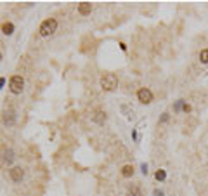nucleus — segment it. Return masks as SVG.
<instances>
[{"label": "nucleus", "instance_id": "obj_1", "mask_svg": "<svg viewBox=\"0 0 208 196\" xmlns=\"http://www.w3.org/2000/svg\"><path fill=\"white\" fill-rule=\"evenodd\" d=\"M55 30H57V21H55L54 17H49L45 21H42L38 31H40L42 36H49V35H54Z\"/></svg>", "mask_w": 208, "mask_h": 196}, {"label": "nucleus", "instance_id": "obj_2", "mask_svg": "<svg viewBox=\"0 0 208 196\" xmlns=\"http://www.w3.org/2000/svg\"><path fill=\"white\" fill-rule=\"evenodd\" d=\"M101 87H102V90H115L118 87V77L115 73H106L102 78H101Z\"/></svg>", "mask_w": 208, "mask_h": 196}, {"label": "nucleus", "instance_id": "obj_3", "mask_svg": "<svg viewBox=\"0 0 208 196\" xmlns=\"http://www.w3.org/2000/svg\"><path fill=\"white\" fill-rule=\"evenodd\" d=\"M9 89H11L12 94H21V92L24 90V78L21 77V75L11 77V80H9Z\"/></svg>", "mask_w": 208, "mask_h": 196}, {"label": "nucleus", "instance_id": "obj_4", "mask_svg": "<svg viewBox=\"0 0 208 196\" xmlns=\"http://www.w3.org/2000/svg\"><path fill=\"white\" fill-rule=\"evenodd\" d=\"M137 99L142 103V104H151L153 103V92L149 90V89L142 87V89L137 90Z\"/></svg>", "mask_w": 208, "mask_h": 196}, {"label": "nucleus", "instance_id": "obj_5", "mask_svg": "<svg viewBox=\"0 0 208 196\" xmlns=\"http://www.w3.org/2000/svg\"><path fill=\"white\" fill-rule=\"evenodd\" d=\"M2 122H4L7 127H12L14 122H16V111H14V109H5L4 115H2Z\"/></svg>", "mask_w": 208, "mask_h": 196}, {"label": "nucleus", "instance_id": "obj_6", "mask_svg": "<svg viewBox=\"0 0 208 196\" xmlns=\"http://www.w3.org/2000/svg\"><path fill=\"white\" fill-rule=\"evenodd\" d=\"M9 175H11V179H12L14 182H21L23 177H24V170L21 167H12L9 170Z\"/></svg>", "mask_w": 208, "mask_h": 196}, {"label": "nucleus", "instance_id": "obj_7", "mask_svg": "<svg viewBox=\"0 0 208 196\" xmlns=\"http://www.w3.org/2000/svg\"><path fill=\"white\" fill-rule=\"evenodd\" d=\"M78 12L82 16H89L92 12V4L90 2H80L78 4Z\"/></svg>", "mask_w": 208, "mask_h": 196}, {"label": "nucleus", "instance_id": "obj_8", "mask_svg": "<svg viewBox=\"0 0 208 196\" xmlns=\"http://www.w3.org/2000/svg\"><path fill=\"white\" fill-rule=\"evenodd\" d=\"M92 120H94L96 123H99V125H102L104 122H106V111H102V109H96Z\"/></svg>", "mask_w": 208, "mask_h": 196}, {"label": "nucleus", "instance_id": "obj_9", "mask_svg": "<svg viewBox=\"0 0 208 196\" xmlns=\"http://www.w3.org/2000/svg\"><path fill=\"white\" fill-rule=\"evenodd\" d=\"M2 33H4V35H12L14 33V24L12 23H4V24H2Z\"/></svg>", "mask_w": 208, "mask_h": 196}, {"label": "nucleus", "instance_id": "obj_10", "mask_svg": "<svg viewBox=\"0 0 208 196\" xmlns=\"http://www.w3.org/2000/svg\"><path fill=\"white\" fill-rule=\"evenodd\" d=\"M4 161H5L7 165H11L14 161V151L12 149H5V151H4Z\"/></svg>", "mask_w": 208, "mask_h": 196}, {"label": "nucleus", "instance_id": "obj_11", "mask_svg": "<svg viewBox=\"0 0 208 196\" xmlns=\"http://www.w3.org/2000/svg\"><path fill=\"white\" fill-rule=\"evenodd\" d=\"M121 175L123 177H132L134 175V167L132 165H123L121 167Z\"/></svg>", "mask_w": 208, "mask_h": 196}, {"label": "nucleus", "instance_id": "obj_12", "mask_svg": "<svg viewBox=\"0 0 208 196\" xmlns=\"http://www.w3.org/2000/svg\"><path fill=\"white\" fill-rule=\"evenodd\" d=\"M154 177H156V181H159V182H163L166 179V172L165 170H161V168H159V170H156V174H154Z\"/></svg>", "mask_w": 208, "mask_h": 196}, {"label": "nucleus", "instance_id": "obj_13", "mask_svg": "<svg viewBox=\"0 0 208 196\" xmlns=\"http://www.w3.org/2000/svg\"><path fill=\"white\" fill-rule=\"evenodd\" d=\"M200 59H201V63L208 64V49H203L200 52Z\"/></svg>", "mask_w": 208, "mask_h": 196}, {"label": "nucleus", "instance_id": "obj_14", "mask_svg": "<svg viewBox=\"0 0 208 196\" xmlns=\"http://www.w3.org/2000/svg\"><path fill=\"white\" fill-rule=\"evenodd\" d=\"M182 108H184V101H177V103H175V106H173V111L179 113Z\"/></svg>", "mask_w": 208, "mask_h": 196}, {"label": "nucleus", "instance_id": "obj_15", "mask_svg": "<svg viewBox=\"0 0 208 196\" xmlns=\"http://www.w3.org/2000/svg\"><path fill=\"white\" fill-rule=\"evenodd\" d=\"M130 196H140L139 188H130Z\"/></svg>", "mask_w": 208, "mask_h": 196}, {"label": "nucleus", "instance_id": "obj_16", "mask_svg": "<svg viewBox=\"0 0 208 196\" xmlns=\"http://www.w3.org/2000/svg\"><path fill=\"white\" fill-rule=\"evenodd\" d=\"M168 118H170V115H168V113H163V116L159 118V123H165V122H168Z\"/></svg>", "mask_w": 208, "mask_h": 196}, {"label": "nucleus", "instance_id": "obj_17", "mask_svg": "<svg viewBox=\"0 0 208 196\" xmlns=\"http://www.w3.org/2000/svg\"><path fill=\"white\" fill-rule=\"evenodd\" d=\"M153 194H154V196H163V191H159V189H154V191H153Z\"/></svg>", "mask_w": 208, "mask_h": 196}, {"label": "nucleus", "instance_id": "obj_18", "mask_svg": "<svg viewBox=\"0 0 208 196\" xmlns=\"http://www.w3.org/2000/svg\"><path fill=\"white\" fill-rule=\"evenodd\" d=\"M182 111H184V113H189V111H191V106H189V104H184Z\"/></svg>", "mask_w": 208, "mask_h": 196}, {"label": "nucleus", "instance_id": "obj_19", "mask_svg": "<svg viewBox=\"0 0 208 196\" xmlns=\"http://www.w3.org/2000/svg\"><path fill=\"white\" fill-rule=\"evenodd\" d=\"M140 168H142V174H147V165H146V163H142V165H140Z\"/></svg>", "mask_w": 208, "mask_h": 196}, {"label": "nucleus", "instance_id": "obj_20", "mask_svg": "<svg viewBox=\"0 0 208 196\" xmlns=\"http://www.w3.org/2000/svg\"><path fill=\"white\" fill-rule=\"evenodd\" d=\"M4 85H5V78L2 77V78H0V89H2V87H4Z\"/></svg>", "mask_w": 208, "mask_h": 196}, {"label": "nucleus", "instance_id": "obj_21", "mask_svg": "<svg viewBox=\"0 0 208 196\" xmlns=\"http://www.w3.org/2000/svg\"><path fill=\"white\" fill-rule=\"evenodd\" d=\"M0 61H2V52H0Z\"/></svg>", "mask_w": 208, "mask_h": 196}]
</instances>
